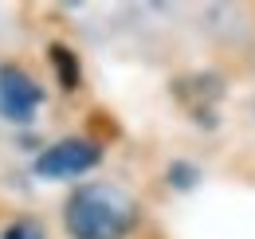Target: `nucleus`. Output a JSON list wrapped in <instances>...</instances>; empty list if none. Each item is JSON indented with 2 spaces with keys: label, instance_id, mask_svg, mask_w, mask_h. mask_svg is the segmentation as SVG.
Instances as JSON below:
<instances>
[{
  "label": "nucleus",
  "instance_id": "1",
  "mask_svg": "<svg viewBox=\"0 0 255 239\" xmlns=\"http://www.w3.org/2000/svg\"><path fill=\"white\" fill-rule=\"evenodd\" d=\"M63 224L71 239H126L137 228V200L118 184L95 180L71 192Z\"/></svg>",
  "mask_w": 255,
  "mask_h": 239
},
{
  "label": "nucleus",
  "instance_id": "2",
  "mask_svg": "<svg viewBox=\"0 0 255 239\" xmlns=\"http://www.w3.org/2000/svg\"><path fill=\"white\" fill-rule=\"evenodd\" d=\"M102 161V149L87 137H63L55 145L35 157V177L39 180H71V177H83L87 169H95Z\"/></svg>",
  "mask_w": 255,
  "mask_h": 239
},
{
  "label": "nucleus",
  "instance_id": "3",
  "mask_svg": "<svg viewBox=\"0 0 255 239\" xmlns=\"http://www.w3.org/2000/svg\"><path fill=\"white\" fill-rule=\"evenodd\" d=\"M43 106V90L32 83V75H24L20 67H0V114L8 121H32L35 110Z\"/></svg>",
  "mask_w": 255,
  "mask_h": 239
},
{
  "label": "nucleus",
  "instance_id": "4",
  "mask_svg": "<svg viewBox=\"0 0 255 239\" xmlns=\"http://www.w3.org/2000/svg\"><path fill=\"white\" fill-rule=\"evenodd\" d=\"M47 55H51V63H55V75H59V83H63L67 90L79 87V59L67 51L63 43H51V51H47Z\"/></svg>",
  "mask_w": 255,
  "mask_h": 239
},
{
  "label": "nucleus",
  "instance_id": "5",
  "mask_svg": "<svg viewBox=\"0 0 255 239\" xmlns=\"http://www.w3.org/2000/svg\"><path fill=\"white\" fill-rule=\"evenodd\" d=\"M196 177H200V173L192 169L189 161H177V165H169V184H173V188H192V184H196Z\"/></svg>",
  "mask_w": 255,
  "mask_h": 239
},
{
  "label": "nucleus",
  "instance_id": "6",
  "mask_svg": "<svg viewBox=\"0 0 255 239\" xmlns=\"http://www.w3.org/2000/svg\"><path fill=\"white\" fill-rule=\"evenodd\" d=\"M4 239H43V232L35 228L32 220H20V224H12V228H4Z\"/></svg>",
  "mask_w": 255,
  "mask_h": 239
}]
</instances>
